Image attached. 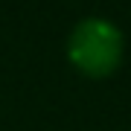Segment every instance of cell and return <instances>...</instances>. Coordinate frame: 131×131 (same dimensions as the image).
<instances>
[{
	"label": "cell",
	"mask_w": 131,
	"mask_h": 131,
	"mask_svg": "<svg viewBox=\"0 0 131 131\" xmlns=\"http://www.w3.org/2000/svg\"><path fill=\"white\" fill-rule=\"evenodd\" d=\"M67 58L88 79H108L125 58V35L108 18H82L67 35Z\"/></svg>",
	"instance_id": "cell-1"
}]
</instances>
